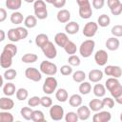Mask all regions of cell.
I'll return each instance as SVG.
<instances>
[{
    "label": "cell",
    "instance_id": "obj_1",
    "mask_svg": "<svg viewBox=\"0 0 122 122\" xmlns=\"http://www.w3.org/2000/svg\"><path fill=\"white\" fill-rule=\"evenodd\" d=\"M95 47V42L92 39H87L85 41H83L79 47V53L82 57L84 58H88L92 55V53L93 52Z\"/></svg>",
    "mask_w": 122,
    "mask_h": 122
},
{
    "label": "cell",
    "instance_id": "obj_2",
    "mask_svg": "<svg viewBox=\"0 0 122 122\" xmlns=\"http://www.w3.org/2000/svg\"><path fill=\"white\" fill-rule=\"evenodd\" d=\"M57 85H58V83H57L56 78H54L52 75L51 76H48L45 79L43 87H42L43 92L46 94H52L55 92V90L57 88Z\"/></svg>",
    "mask_w": 122,
    "mask_h": 122
},
{
    "label": "cell",
    "instance_id": "obj_3",
    "mask_svg": "<svg viewBox=\"0 0 122 122\" xmlns=\"http://www.w3.org/2000/svg\"><path fill=\"white\" fill-rule=\"evenodd\" d=\"M39 69H40V71L42 73H44L46 75H49V76L54 75L57 72V66L54 63L47 61V60L41 62Z\"/></svg>",
    "mask_w": 122,
    "mask_h": 122
},
{
    "label": "cell",
    "instance_id": "obj_4",
    "mask_svg": "<svg viewBox=\"0 0 122 122\" xmlns=\"http://www.w3.org/2000/svg\"><path fill=\"white\" fill-rule=\"evenodd\" d=\"M44 53V55L48 58V59H53L56 57L57 55V50L55 48V46L53 45V43L51 41H48L43 47L40 48Z\"/></svg>",
    "mask_w": 122,
    "mask_h": 122
},
{
    "label": "cell",
    "instance_id": "obj_5",
    "mask_svg": "<svg viewBox=\"0 0 122 122\" xmlns=\"http://www.w3.org/2000/svg\"><path fill=\"white\" fill-rule=\"evenodd\" d=\"M97 30H98L97 23H95L93 21H91V22L86 23V25L83 28V31L82 32H83L84 36H86L88 38H92L96 34Z\"/></svg>",
    "mask_w": 122,
    "mask_h": 122
},
{
    "label": "cell",
    "instance_id": "obj_6",
    "mask_svg": "<svg viewBox=\"0 0 122 122\" xmlns=\"http://www.w3.org/2000/svg\"><path fill=\"white\" fill-rule=\"evenodd\" d=\"M64 109L60 105H51L50 108V116L54 121L62 120L64 117Z\"/></svg>",
    "mask_w": 122,
    "mask_h": 122
},
{
    "label": "cell",
    "instance_id": "obj_7",
    "mask_svg": "<svg viewBox=\"0 0 122 122\" xmlns=\"http://www.w3.org/2000/svg\"><path fill=\"white\" fill-rule=\"evenodd\" d=\"M25 76L33 82H39L42 79V72L36 68H28L25 71Z\"/></svg>",
    "mask_w": 122,
    "mask_h": 122
},
{
    "label": "cell",
    "instance_id": "obj_8",
    "mask_svg": "<svg viewBox=\"0 0 122 122\" xmlns=\"http://www.w3.org/2000/svg\"><path fill=\"white\" fill-rule=\"evenodd\" d=\"M12 58H13V56L10 52L3 50V51L0 55V66L3 69H9L12 65Z\"/></svg>",
    "mask_w": 122,
    "mask_h": 122
},
{
    "label": "cell",
    "instance_id": "obj_9",
    "mask_svg": "<svg viewBox=\"0 0 122 122\" xmlns=\"http://www.w3.org/2000/svg\"><path fill=\"white\" fill-rule=\"evenodd\" d=\"M109 55L105 50H98L94 53V61L98 66H105L108 62Z\"/></svg>",
    "mask_w": 122,
    "mask_h": 122
},
{
    "label": "cell",
    "instance_id": "obj_10",
    "mask_svg": "<svg viewBox=\"0 0 122 122\" xmlns=\"http://www.w3.org/2000/svg\"><path fill=\"white\" fill-rule=\"evenodd\" d=\"M104 73L108 76H112L114 78H119L122 74L121 68L119 66H113V65H108L104 69Z\"/></svg>",
    "mask_w": 122,
    "mask_h": 122
},
{
    "label": "cell",
    "instance_id": "obj_11",
    "mask_svg": "<svg viewBox=\"0 0 122 122\" xmlns=\"http://www.w3.org/2000/svg\"><path fill=\"white\" fill-rule=\"evenodd\" d=\"M112 119V114L110 112L107 111H99L98 112L92 116V121L93 122H109Z\"/></svg>",
    "mask_w": 122,
    "mask_h": 122
},
{
    "label": "cell",
    "instance_id": "obj_12",
    "mask_svg": "<svg viewBox=\"0 0 122 122\" xmlns=\"http://www.w3.org/2000/svg\"><path fill=\"white\" fill-rule=\"evenodd\" d=\"M76 113L78 115V119L79 120H82V121L88 120L90 118V116H91V110H90V108L88 106H85V105L81 106L80 105L77 108Z\"/></svg>",
    "mask_w": 122,
    "mask_h": 122
},
{
    "label": "cell",
    "instance_id": "obj_13",
    "mask_svg": "<svg viewBox=\"0 0 122 122\" xmlns=\"http://www.w3.org/2000/svg\"><path fill=\"white\" fill-rule=\"evenodd\" d=\"M14 107V102L10 96L1 97L0 98V109L3 111H10Z\"/></svg>",
    "mask_w": 122,
    "mask_h": 122
},
{
    "label": "cell",
    "instance_id": "obj_14",
    "mask_svg": "<svg viewBox=\"0 0 122 122\" xmlns=\"http://www.w3.org/2000/svg\"><path fill=\"white\" fill-rule=\"evenodd\" d=\"M105 45H106V48H107L109 51H113L118 50V48H119V46H120V41H119V39H118L117 37H114V36H113V37L108 38Z\"/></svg>",
    "mask_w": 122,
    "mask_h": 122
},
{
    "label": "cell",
    "instance_id": "obj_15",
    "mask_svg": "<svg viewBox=\"0 0 122 122\" xmlns=\"http://www.w3.org/2000/svg\"><path fill=\"white\" fill-rule=\"evenodd\" d=\"M79 15L82 19H89L92 17V6L91 4L90 5H87V6H82V7H79Z\"/></svg>",
    "mask_w": 122,
    "mask_h": 122
},
{
    "label": "cell",
    "instance_id": "obj_16",
    "mask_svg": "<svg viewBox=\"0 0 122 122\" xmlns=\"http://www.w3.org/2000/svg\"><path fill=\"white\" fill-rule=\"evenodd\" d=\"M69 41L68 35L65 32H57L54 36V42L57 46L64 48V46L67 44V42Z\"/></svg>",
    "mask_w": 122,
    "mask_h": 122
},
{
    "label": "cell",
    "instance_id": "obj_17",
    "mask_svg": "<svg viewBox=\"0 0 122 122\" xmlns=\"http://www.w3.org/2000/svg\"><path fill=\"white\" fill-rule=\"evenodd\" d=\"M88 76H89V79H90L91 82L97 83L100 80H102V78H103V71H100V70H97V69H93V70H92L89 72Z\"/></svg>",
    "mask_w": 122,
    "mask_h": 122
},
{
    "label": "cell",
    "instance_id": "obj_18",
    "mask_svg": "<svg viewBox=\"0 0 122 122\" xmlns=\"http://www.w3.org/2000/svg\"><path fill=\"white\" fill-rule=\"evenodd\" d=\"M110 92L118 104H122V85L121 84H119L118 86L112 89L110 91Z\"/></svg>",
    "mask_w": 122,
    "mask_h": 122
},
{
    "label": "cell",
    "instance_id": "obj_19",
    "mask_svg": "<svg viewBox=\"0 0 122 122\" xmlns=\"http://www.w3.org/2000/svg\"><path fill=\"white\" fill-rule=\"evenodd\" d=\"M56 18H57L58 22H60V23H68L71 19V12L68 10L62 9L57 12Z\"/></svg>",
    "mask_w": 122,
    "mask_h": 122
},
{
    "label": "cell",
    "instance_id": "obj_20",
    "mask_svg": "<svg viewBox=\"0 0 122 122\" xmlns=\"http://www.w3.org/2000/svg\"><path fill=\"white\" fill-rule=\"evenodd\" d=\"M79 24L74 22V21H71V22H69L66 24L65 26V30H66V33L67 34H75L78 32L79 30Z\"/></svg>",
    "mask_w": 122,
    "mask_h": 122
},
{
    "label": "cell",
    "instance_id": "obj_21",
    "mask_svg": "<svg viewBox=\"0 0 122 122\" xmlns=\"http://www.w3.org/2000/svg\"><path fill=\"white\" fill-rule=\"evenodd\" d=\"M88 107H89L90 110L92 111V112H99V111H101V110L104 108L103 103H102V100L97 99V98L92 99V100L89 102V106H88Z\"/></svg>",
    "mask_w": 122,
    "mask_h": 122
},
{
    "label": "cell",
    "instance_id": "obj_22",
    "mask_svg": "<svg viewBox=\"0 0 122 122\" xmlns=\"http://www.w3.org/2000/svg\"><path fill=\"white\" fill-rule=\"evenodd\" d=\"M15 92H16L15 85L11 82H9V83L5 84L4 87H3V93L6 96H11L15 93Z\"/></svg>",
    "mask_w": 122,
    "mask_h": 122
},
{
    "label": "cell",
    "instance_id": "obj_23",
    "mask_svg": "<svg viewBox=\"0 0 122 122\" xmlns=\"http://www.w3.org/2000/svg\"><path fill=\"white\" fill-rule=\"evenodd\" d=\"M22 6V0H6V7L11 10H17Z\"/></svg>",
    "mask_w": 122,
    "mask_h": 122
},
{
    "label": "cell",
    "instance_id": "obj_24",
    "mask_svg": "<svg viewBox=\"0 0 122 122\" xmlns=\"http://www.w3.org/2000/svg\"><path fill=\"white\" fill-rule=\"evenodd\" d=\"M10 22H11L12 24H14V25H19V24H21V23L24 21V16H23V14H22L21 12L15 10V11H13V12L10 14Z\"/></svg>",
    "mask_w": 122,
    "mask_h": 122
},
{
    "label": "cell",
    "instance_id": "obj_25",
    "mask_svg": "<svg viewBox=\"0 0 122 122\" xmlns=\"http://www.w3.org/2000/svg\"><path fill=\"white\" fill-rule=\"evenodd\" d=\"M82 102H83V99H82V96L80 94H72L70 98H69V104L71 106V107H79L80 105H82Z\"/></svg>",
    "mask_w": 122,
    "mask_h": 122
},
{
    "label": "cell",
    "instance_id": "obj_26",
    "mask_svg": "<svg viewBox=\"0 0 122 122\" xmlns=\"http://www.w3.org/2000/svg\"><path fill=\"white\" fill-rule=\"evenodd\" d=\"M24 25H25V28L32 29L37 25V18L34 15H28L24 19Z\"/></svg>",
    "mask_w": 122,
    "mask_h": 122
},
{
    "label": "cell",
    "instance_id": "obj_27",
    "mask_svg": "<svg viewBox=\"0 0 122 122\" xmlns=\"http://www.w3.org/2000/svg\"><path fill=\"white\" fill-rule=\"evenodd\" d=\"M55 97H56V99L59 101V102H66L67 100H68V98H69V94H68V92H67V90H65V89H58L57 91H56V92H55Z\"/></svg>",
    "mask_w": 122,
    "mask_h": 122
},
{
    "label": "cell",
    "instance_id": "obj_28",
    "mask_svg": "<svg viewBox=\"0 0 122 122\" xmlns=\"http://www.w3.org/2000/svg\"><path fill=\"white\" fill-rule=\"evenodd\" d=\"M92 91H93V94L96 97H103L106 94V88L102 84H95Z\"/></svg>",
    "mask_w": 122,
    "mask_h": 122
},
{
    "label": "cell",
    "instance_id": "obj_29",
    "mask_svg": "<svg viewBox=\"0 0 122 122\" xmlns=\"http://www.w3.org/2000/svg\"><path fill=\"white\" fill-rule=\"evenodd\" d=\"M111 23V18L109 15L107 14H101L99 15L98 19H97V25L102 27V28H105V27H108Z\"/></svg>",
    "mask_w": 122,
    "mask_h": 122
},
{
    "label": "cell",
    "instance_id": "obj_30",
    "mask_svg": "<svg viewBox=\"0 0 122 122\" xmlns=\"http://www.w3.org/2000/svg\"><path fill=\"white\" fill-rule=\"evenodd\" d=\"M48 41H49V37H48V35L45 34V33H39V34L36 35V37H35V44H36V46L39 47V48L43 47Z\"/></svg>",
    "mask_w": 122,
    "mask_h": 122
},
{
    "label": "cell",
    "instance_id": "obj_31",
    "mask_svg": "<svg viewBox=\"0 0 122 122\" xmlns=\"http://www.w3.org/2000/svg\"><path fill=\"white\" fill-rule=\"evenodd\" d=\"M119 84H120V82H119L118 78L110 77V78H108V79L106 80V82H105V88L110 92L112 89H113L114 87L118 86Z\"/></svg>",
    "mask_w": 122,
    "mask_h": 122
},
{
    "label": "cell",
    "instance_id": "obj_32",
    "mask_svg": "<svg viewBox=\"0 0 122 122\" xmlns=\"http://www.w3.org/2000/svg\"><path fill=\"white\" fill-rule=\"evenodd\" d=\"M30 120H32L34 122H43V121H45V115L42 111L35 110V111H32Z\"/></svg>",
    "mask_w": 122,
    "mask_h": 122
},
{
    "label": "cell",
    "instance_id": "obj_33",
    "mask_svg": "<svg viewBox=\"0 0 122 122\" xmlns=\"http://www.w3.org/2000/svg\"><path fill=\"white\" fill-rule=\"evenodd\" d=\"M64 50H65V51H66L68 54L71 55V54H74V53L76 52L77 47H76V45H75L74 42L69 40V41L67 42V44L64 46Z\"/></svg>",
    "mask_w": 122,
    "mask_h": 122
},
{
    "label": "cell",
    "instance_id": "obj_34",
    "mask_svg": "<svg viewBox=\"0 0 122 122\" xmlns=\"http://www.w3.org/2000/svg\"><path fill=\"white\" fill-rule=\"evenodd\" d=\"M79 92L81 94H89L92 91V85L90 84V82H86L85 80L83 82H81V84L79 85Z\"/></svg>",
    "mask_w": 122,
    "mask_h": 122
},
{
    "label": "cell",
    "instance_id": "obj_35",
    "mask_svg": "<svg viewBox=\"0 0 122 122\" xmlns=\"http://www.w3.org/2000/svg\"><path fill=\"white\" fill-rule=\"evenodd\" d=\"M38 59V55L35 54V53H26L22 56L21 60L22 62L24 63H27V64H30V63H34L35 61H37Z\"/></svg>",
    "mask_w": 122,
    "mask_h": 122
},
{
    "label": "cell",
    "instance_id": "obj_36",
    "mask_svg": "<svg viewBox=\"0 0 122 122\" xmlns=\"http://www.w3.org/2000/svg\"><path fill=\"white\" fill-rule=\"evenodd\" d=\"M15 95H16V98L19 100V101H24L25 99L28 98L29 96V92L27 89L25 88H20L18 89L16 92H15Z\"/></svg>",
    "mask_w": 122,
    "mask_h": 122
},
{
    "label": "cell",
    "instance_id": "obj_37",
    "mask_svg": "<svg viewBox=\"0 0 122 122\" xmlns=\"http://www.w3.org/2000/svg\"><path fill=\"white\" fill-rule=\"evenodd\" d=\"M86 78V73L83 71H76L72 73V79L76 83H81L85 80Z\"/></svg>",
    "mask_w": 122,
    "mask_h": 122
},
{
    "label": "cell",
    "instance_id": "obj_38",
    "mask_svg": "<svg viewBox=\"0 0 122 122\" xmlns=\"http://www.w3.org/2000/svg\"><path fill=\"white\" fill-rule=\"evenodd\" d=\"M8 39L10 41H11V42H18V41H20V38L18 36L16 28L10 29V30L8 31Z\"/></svg>",
    "mask_w": 122,
    "mask_h": 122
},
{
    "label": "cell",
    "instance_id": "obj_39",
    "mask_svg": "<svg viewBox=\"0 0 122 122\" xmlns=\"http://www.w3.org/2000/svg\"><path fill=\"white\" fill-rule=\"evenodd\" d=\"M13 115L8 111L0 112V122H12Z\"/></svg>",
    "mask_w": 122,
    "mask_h": 122
},
{
    "label": "cell",
    "instance_id": "obj_40",
    "mask_svg": "<svg viewBox=\"0 0 122 122\" xmlns=\"http://www.w3.org/2000/svg\"><path fill=\"white\" fill-rule=\"evenodd\" d=\"M16 75H17V71L14 70V69H7L6 71H5V72H4V78L5 79H7V80H9V81H11V80H13V79H15V77H16Z\"/></svg>",
    "mask_w": 122,
    "mask_h": 122
},
{
    "label": "cell",
    "instance_id": "obj_41",
    "mask_svg": "<svg viewBox=\"0 0 122 122\" xmlns=\"http://www.w3.org/2000/svg\"><path fill=\"white\" fill-rule=\"evenodd\" d=\"M31 113H32V110L30 107H23L20 110L21 116L26 120H30L31 119Z\"/></svg>",
    "mask_w": 122,
    "mask_h": 122
},
{
    "label": "cell",
    "instance_id": "obj_42",
    "mask_svg": "<svg viewBox=\"0 0 122 122\" xmlns=\"http://www.w3.org/2000/svg\"><path fill=\"white\" fill-rule=\"evenodd\" d=\"M4 51H7L8 52H10L13 57L17 54V47L14 45V44H12V43H9V44H6L5 46H4V49H3Z\"/></svg>",
    "mask_w": 122,
    "mask_h": 122
},
{
    "label": "cell",
    "instance_id": "obj_43",
    "mask_svg": "<svg viewBox=\"0 0 122 122\" xmlns=\"http://www.w3.org/2000/svg\"><path fill=\"white\" fill-rule=\"evenodd\" d=\"M65 120H66V122H77L79 119H78V115L76 112H69L65 115Z\"/></svg>",
    "mask_w": 122,
    "mask_h": 122
},
{
    "label": "cell",
    "instance_id": "obj_44",
    "mask_svg": "<svg viewBox=\"0 0 122 122\" xmlns=\"http://www.w3.org/2000/svg\"><path fill=\"white\" fill-rule=\"evenodd\" d=\"M34 16L37 19L44 20L48 17V10L43 9V10H34Z\"/></svg>",
    "mask_w": 122,
    "mask_h": 122
},
{
    "label": "cell",
    "instance_id": "obj_45",
    "mask_svg": "<svg viewBox=\"0 0 122 122\" xmlns=\"http://www.w3.org/2000/svg\"><path fill=\"white\" fill-rule=\"evenodd\" d=\"M68 62H69V65L71 66H73V67H77L80 65V58L75 55V54H71L70 55V57L68 58Z\"/></svg>",
    "mask_w": 122,
    "mask_h": 122
},
{
    "label": "cell",
    "instance_id": "obj_46",
    "mask_svg": "<svg viewBox=\"0 0 122 122\" xmlns=\"http://www.w3.org/2000/svg\"><path fill=\"white\" fill-rule=\"evenodd\" d=\"M112 34L114 37H121L122 36V26L121 25H115L112 28L111 30Z\"/></svg>",
    "mask_w": 122,
    "mask_h": 122
},
{
    "label": "cell",
    "instance_id": "obj_47",
    "mask_svg": "<svg viewBox=\"0 0 122 122\" xmlns=\"http://www.w3.org/2000/svg\"><path fill=\"white\" fill-rule=\"evenodd\" d=\"M16 30H17V33H18V36H19L20 40H23V39L27 38V36H28V34H29L27 28H24V27H17V28H16Z\"/></svg>",
    "mask_w": 122,
    "mask_h": 122
},
{
    "label": "cell",
    "instance_id": "obj_48",
    "mask_svg": "<svg viewBox=\"0 0 122 122\" xmlns=\"http://www.w3.org/2000/svg\"><path fill=\"white\" fill-rule=\"evenodd\" d=\"M40 105H42L44 108H50L52 105V100L49 96H43L40 98Z\"/></svg>",
    "mask_w": 122,
    "mask_h": 122
},
{
    "label": "cell",
    "instance_id": "obj_49",
    "mask_svg": "<svg viewBox=\"0 0 122 122\" xmlns=\"http://www.w3.org/2000/svg\"><path fill=\"white\" fill-rule=\"evenodd\" d=\"M60 72L62 75L64 76H68L70 74L72 73V68L71 65H63L61 68H60Z\"/></svg>",
    "mask_w": 122,
    "mask_h": 122
},
{
    "label": "cell",
    "instance_id": "obj_50",
    "mask_svg": "<svg viewBox=\"0 0 122 122\" xmlns=\"http://www.w3.org/2000/svg\"><path fill=\"white\" fill-rule=\"evenodd\" d=\"M43 9H47L46 2L44 0H35L33 2V10H43Z\"/></svg>",
    "mask_w": 122,
    "mask_h": 122
},
{
    "label": "cell",
    "instance_id": "obj_51",
    "mask_svg": "<svg viewBox=\"0 0 122 122\" xmlns=\"http://www.w3.org/2000/svg\"><path fill=\"white\" fill-rule=\"evenodd\" d=\"M28 105L30 107H36L40 105V97L38 96H32L28 100Z\"/></svg>",
    "mask_w": 122,
    "mask_h": 122
},
{
    "label": "cell",
    "instance_id": "obj_52",
    "mask_svg": "<svg viewBox=\"0 0 122 122\" xmlns=\"http://www.w3.org/2000/svg\"><path fill=\"white\" fill-rule=\"evenodd\" d=\"M102 103H103V106L104 107H108L110 109L113 108V106H114V100L112 97H105L102 100Z\"/></svg>",
    "mask_w": 122,
    "mask_h": 122
},
{
    "label": "cell",
    "instance_id": "obj_53",
    "mask_svg": "<svg viewBox=\"0 0 122 122\" xmlns=\"http://www.w3.org/2000/svg\"><path fill=\"white\" fill-rule=\"evenodd\" d=\"M92 7L96 10H100L105 5V0H92Z\"/></svg>",
    "mask_w": 122,
    "mask_h": 122
},
{
    "label": "cell",
    "instance_id": "obj_54",
    "mask_svg": "<svg viewBox=\"0 0 122 122\" xmlns=\"http://www.w3.org/2000/svg\"><path fill=\"white\" fill-rule=\"evenodd\" d=\"M111 12H112V15H120L121 12H122V3L119 4L118 6L111 9Z\"/></svg>",
    "mask_w": 122,
    "mask_h": 122
},
{
    "label": "cell",
    "instance_id": "obj_55",
    "mask_svg": "<svg viewBox=\"0 0 122 122\" xmlns=\"http://www.w3.org/2000/svg\"><path fill=\"white\" fill-rule=\"evenodd\" d=\"M119 4H121L120 0H107V5L110 8V10L114 8V7H116V6H118Z\"/></svg>",
    "mask_w": 122,
    "mask_h": 122
},
{
    "label": "cell",
    "instance_id": "obj_56",
    "mask_svg": "<svg viewBox=\"0 0 122 122\" xmlns=\"http://www.w3.org/2000/svg\"><path fill=\"white\" fill-rule=\"evenodd\" d=\"M52 5L57 9H61L66 5V0H54L52 2Z\"/></svg>",
    "mask_w": 122,
    "mask_h": 122
},
{
    "label": "cell",
    "instance_id": "obj_57",
    "mask_svg": "<svg viewBox=\"0 0 122 122\" xmlns=\"http://www.w3.org/2000/svg\"><path fill=\"white\" fill-rule=\"evenodd\" d=\"M7 19V11L5 9L0 8V23L4 22Z\"/></svg>",
    "mask_w": 122,
    "mask_h": 122
},
{
    "label": "cell",
    "instance_id": "obj_58",
    "mask_svg": "<svg viewBox=\"0 0 122 122\" xmlns=\"http://www.w3.org/2000/svg\"><path fill=\"white\" fill-rule=\"evenodd\" d=\"M76 3L79 7L87 6V5H90V0H76Z\"/></svg>",
    "mask_w": 122,
    "mask_h": 122
},
{
    "label": "cell",
    "instance_id": "obj_59",
    "mask_svg": "<svg viewBox=\"0 0 122 122\" xmlns=\"http://www.w3.org/2000/svg\"><path fill=\"white\" fill-rule=\"evenodd\" d=\"M6 38V33L3 30H0V42H3Z\"/></svg>",
    "mask_w": 122,
    "mask_h": 122
},
{
    "label": "cell",
    "instance_id": "obj_60",
    "mask_svg": "<svg viewBox=\"0 0 122 122\" xmlns=\"http://www.w3.org/2000/svg\"><path fill=\"white\" fill-rule=\"evenodd\" d=\"M3 84H4V78H3V76L0 74V88L3 86Z\"/></svg>",
    "mask_w": 122,
    "mask_h": 122
},
{
    "label": "cell",
    "instance_id": "obj_61",
    "mask_svg": "<svg viewBox=\"0 0 122 122\" xmlns=\"http://www.w3.org/2000/svg\"><path fill=\"white\" fill-rule=\"evenodd\" d=\"M46 3H49V4H52V2L54 1V0H44Z\"/></svg>",
    "mask_w": 122,
    "mask_h": 122
},
{
    "label": "cell",
    "instance_id": "obj_62",
    "mask_svg": "<svg viewBox=\"0 0 122 122\" xmlns=\"http://www.w3.org/2000/svg\"><path fill=\"white\" fill-rule=\"evenodd\" d=\"M26 3H33L35 0H24Z\"/></svg>",
    "mask_w": 122,
    "mask_h": 122
}]
</instances>
